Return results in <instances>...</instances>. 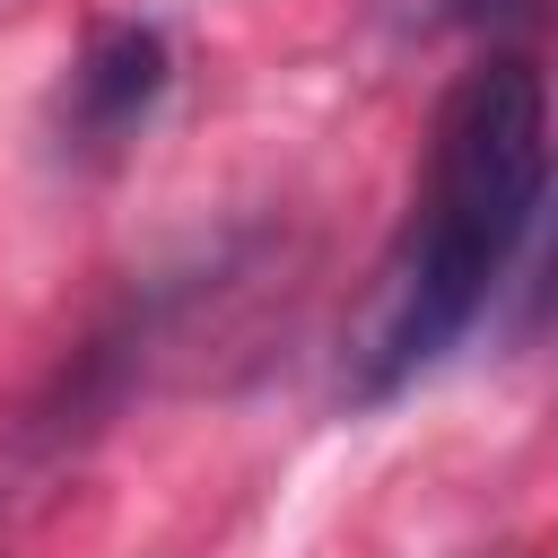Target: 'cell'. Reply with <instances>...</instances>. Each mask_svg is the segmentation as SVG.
I'll list each match as a JSON object with an SVG mask.
<instances>
[{
    "instance_id": "obj_3",
    "label": "cell",
    "mask_w": 558,
    "mask_h": 558,
    "mask_svg": "<svg viewBox=\"0 0 558 558\" xmlns=\"http://www.w3.org/2000/svg\"><path fill=\"white\" fill-rule=\"evenodd\" d=\"M174 87V52L148 17H96L87 44L70 52V78H61V105H52V131H61V157L70 166H113L166 105Z\"/></svg>"
},
{
    "instance_id": "obj_1",
    "label": "cell",
    "mask_w": 558,
    "mask_h": 558,
    "mask_svg": "<svg viewBox=\"0 0 558 558\" xmlns=\"http://www.w3.org/2000/svg\"><path fill=\"white\" fill-rule=\"evenodd\" d=\"M549 209V78L532 52L488 44L436 105L410 209L340 349V401L375 410L436 375L514 288Z\"/></svg>"
},
{
    "instance_id": "obj_2",
    "label": "cell",
    "mask_w": 558,
    "mask_h": 558,
    "mask_svg": "<svg viewBox=\"0 0 558 558\" xmlns=\"http://www.w3.org/2000/svg\"><path fill=\"white\" fill-rule=\"evenodd\" d=\"M166 323H174V296L140 288L113 314H96L17 401H0V558L61 506V488L87 471V453L113 436L148 357L166 349Z\"/></svg>"
},
{
    "instance_id": "obj_4",
    "label": "cell",
    "mask_w": 558,
    "mask_h": 558,
    "mask_svg": "<svg viewBox=\"0 0 558 558\" xmlns=\"http://www.w3.org/2000/svg\"><path fill=\"white\" fill-rule=\"evenodd\" d=\"M401 35H506V26H532L541 0H375Z\"/></svg>"
}]
</instances>
